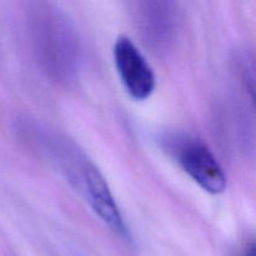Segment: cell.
I'll use <instances>...</instances> for the list:
<instances>
[{
  "instance_id": "277c9868",
  "label": "cell",
  "mask_w": 256,
  "mask_h": 256,
  "mask_svg": "<svg viewBox=\"0 0 256 256\" xmlns=\"http://www.w3.org/2000/svg\"><path fill=\"white\" fill-rule=\"evenodd\" d=\"M178 162L185 172L210 194H222L226 189V176L212 150L195 139L182 140L178 144Z\"/></svg>"
},
{
  "instance_id": "6da1fadb",
  "label": "cell",
  "mask_w": 256,
  "mask_h": 256,
  "mask_svg": "<svg viewBox=\"0 0 256 256\" xmlns=\"http://www.w3.org/2000/svg\"><path fill=\"white\" fill-rule=\"evenodd\" d=\"M32 35L45 72L58 82H72L79 72L80 48L65 14L50 4H38L32 16Z\"/></svg>"
},
{
  "instance_id": "7a4b0ae2",
  "label": "cell",
  "mask_w": 256,
  "mask_h": 256,
  "mask_svg": "<svg viewBox=\"0 0 256 256\" xmlns=\"http://www.w3.org/2000/svg\"><path fill=\"white\" fill-rule=\"evenodd\" d=\"M70 182L75 184L95 214L120 236L128 238V229L114 196L99 170L85 158L74 155L65 165Z\"/></svg>"
},
{
  "instance_id": "5b68a950",
  "label": "cell",
  "mask_w": 256,
  "mask_h": 256,
  "mask_svg": "<svg viewBox=\"0 0 256 256\" xmlns=\"http://www.w3.org/2000/svg\"><path fill=\"white\" fill-rule=\"evenodd\" d=\"M114 62L120 80L134 100H146L154 92V72L136 45L126 36H120L114 45Z\"/></svg>"
},
{
  "instance_id": "8992f818",
  "label": "cell",
  "mask_w": 256,
  "mask_h": 256,
  "mask_svg": "<svg viewBox=\"0 0 256 256\" xmlns=\"http://www.w3.org/2000/svg\"><path fill=\"white\" fill-rule=\"evenodd\" d=\"M246 256H254V246H252L249 249V252H246Z\"/></svg>"
},
{
  "instance_id": "3957f363",
  "label": "cell",
  "mask_w": 256,
  "mask_h": 256,
  "mask_svg": "<svg viewBox=\"0 0 256 256\" xmlns=\"http://www.w3.org/2000/svg\"><path fill=\"white\" fill-rule=\"evenodd\" d=\"M135 22L142 42L152 52H166L179 30V12L172 2H140L135 5Z\"/></svg>"
}]
</instances>
